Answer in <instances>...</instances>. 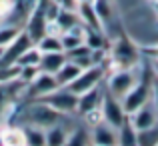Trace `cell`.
Listing matches in <instances>:
<instances>
[{
	"label": "cell",
	"instance_id": "ffe728a7",
	"mask_svg": "<svg viewBox=\"0 0 158 146\" xmlns=\"http://www.w3.org/2000/svg\"><path fill=\"white\" fill-rule=\"evenodd\" d=\"M16 80H20V66L18 64L0 66V84H14Z\"/></svg>",
	"mask_w": 158,
	"mask_h": 146
},
{
	"label": "cell",
	"instance_id": "ba28073f",
	"mask_svg": "<svg viewBox=\"0 0 158 146\" xmlns=\"http://www.w3.org/2000/svg\"><path fill=\"white\" fill-rule=\"evenodd\" d=\"M58 88H60V86H58L54 74H46V72H38V76H36L30 84H26V90H30L32 98H36V100L48 96L50 92H54V90H58Z\"/></svg>",
	"mask_w": 158,
	"mask_h": 146
},
{
	"label": "cell",
	"instance_id": "9a60e30c",
	"mask_svg": "<svg viewBox=\"0 0 158 146\" xmlns=\"http://www.w3.org/2000/svg\"><path fill=\"white\" fill-rule=\"evenodd\" d=\"M44 132H46V146H64L66 140H68V134H70V130L66 126H62L60 122L46 128Z\"/></svg>",
	"mask_w": 158,
	"mask_h": 146
},
{
	"label": "cell",
	"instance_id": "4316f807",
	"mask_svg": "<svg viewBox=\"0 0 158 146\" xmlns=\"http://www.w3.org/2000/svg\"><path fill=\"white\" fill-rule=\"evenodd\" d=\"M150 100H152V104H154V108H156V114H158V80L154 78V82H152V94H150Z\"/></svg>",
	"mask_w": 158,
	"mask_h": 146
},
{
	"label": "cell",
	"instance_id": "277c9868",
	"mask_svg": "<svg viewBox=\"0 0 158 146\" xmlns=\"http://www.w3.org/2000/svg\"><path fill=\"white\" fill-rule=\"evenodd\" d=\"M40 102L48 104L52 110H56L62 116H70L78 110V96L74 92H70L68 88H58L50 92L48 96L40 98Z\"/></svg>",
	"mask_w": 158,
	"mask_h": 146
},
{
	"label": "cell",
	"instance_id": "5bb4252c",
	"mask_svg": "<svg viewBox=\"0 0 158 146\" xmlns=\"http://www.w3.org/2000/svg\"><path fill=\"white\" fill-rule=\"evenodd\" d=\"M54 22L58 24L60 32H66V30H70V28L82 24L80 18H78V12L72 10V8H60L58 14H56V18H54Z\"/></svg>",
	"mask_w": 158,
	"mask_h": 146
},
{
	"label": "cell",
	"instance_id": "ac0fdd59",
	"mask_svg": "<svg viewBox=\"0 0 158 146\" xmlns=\"http://www.w3.org/2000/svg\"><path fill=\"white\" fill-rule=\"evenodd\" d=\"M36 46L42 54H48V52H64L62 48V42H60V36H54V34H44L42 38L36 42Z\"/></svg>",
	"mask_w": 158,
	"mask_h": 146
},
{
	"label": "cell",
	"instance_id": "603a6c76",
	"mask_svg": "<svg viewBox=\"0 0 158 146\" xmlns=\"http://www.w3.org/2000/svg\"><path fill=\"white\" fill-rule=\"evenodd\" d=\"M136 140L138 146H156L158 144V128H148V130L136 132Z\"/></svg>",
	"mask_w": 158,
	"mask_h": 146
},
{
	"label": "cell",
	"instance_id": "d4e9b609",
	"mask_svg": "<svg viewBox=\"0 0 158 146\" xmlns=\"http://www.w3.org/2000/svg\"><path fill=\"white\" fill-rule=\"evenodd\" d=\"M84 120H86V124H88L90 128H94V126H98V124L104 122V116H102L100 108H94V110H90V112L84 114Z\"/></svg>",
	"mask_w": 158,
	"mask_h": 146
},
{
	"label": "cell",
	"instance_id": "836d02e7",
	"mask_svg": "<svg viewBox=\"0 0 158 146\" xmlns=\"http://www.w3.org/2000/svg\"><path fill=\"white\" fill-rule=\"evenodd\" d=\"M156 146H158V144H156Z\"/></svg>",
	"mask_w": 158,
	"mask_h": 146
},
{
	"label": "cell",
	"instance_id": "8fae6325",
	"mask_svg": "<svg viewBox=\"0 0 158 146\" xmlns=\"http://www.w3.org/2000/svg\"><path fill=\"white\" fill-rule=\"evenodd\" d=\"M82 70H84V68H80L76 62L66 60L64 64H62V68L54 74V78H56V82H58V86H60V88H66L68 84H72V82L76 80V76L82 72Z\"/></svg>",
	"mask_w": 158,
	"mask_h": 146
},
{
	"label": "cell",
	"instance_id": "8992f818",
	"mask_svg": "<svg viewBox=\"0 0 158 146\" xmlns=\"http://www.w3.org/2000/svg\"><path fill=\"white\" fill-rule=\"evenodd\" d=\"M156 122H158V114H156V108H154V104H152V100H148L144 106H140L138 110L128 114V124H130L136 132L154 128Z\"/></svg>",
	"mask_w": 158,
	"mask_h": 146
},
{
	"label": "cell",
	"instance_id": "f546056e",
	"mask_svg": "<svg viewBox=\"0 0 158 146\" xmlns=\"http://www.w3.org/2000/svg\"><path fill=\"white\" fill-rule=\"evenodd\" d=\"M2 56H4V48L0 46V60H2Z\"/></svg>",
	"mask_w": 158,
	"mask_h": 146
},
{
	"label": "cell",
	"instance_id": "44dd1931",
	"mask_svg": "<svg viewBox=\"0 0 158 146\" xmlns=\"http://www.w3.org/2000/svg\"><path fill=\"white\" fill-rule=\"evenodd\" d=\"M22 32V28L20 26H12V24H6V26H2L0 24V46L6 48L8 44L14 42V38Z\"/></svg>",
	"mask_w": 158,
	"mask_h": 146
},
{
	"label": "cell",
	"instance_id": "e0dca14e",
	"mask_svg": "<svg viewBox=\"0 0 158 146\" xmlns=\"http://www.w3.org/2000/svg\"><path fill=\"white\" fill-rule=\"evenodd\" d=\"M24 136H26V146H46V132L40 126H30L24 128Z\"/></svg>",
	"mask_w": 158,
	"mask_h": 146
},
{
	"label": "cell",
	"instance_id": "1f68e13d",
	"mask_svg": "<svg viewBox=\"0 0 158 146\" xmlns=\"http://www.w3.org/2000/svg\"><path fill=\"white\" fill-rule=\"evenodd\" d=\"M0 24H2V20H0Z\"/></svg>",
	"mask_w": 158,
	"mask_h": 146
},
{
	"label": "cell",
	"instance_id": "7a4b0ae2",
	"mask_svg": "<svg viewBox=\"0 0 158 146\" xmlns=\"http://www.w3.org/2000/svg\"><path fill=\"white\" fill-rule=\"evenodd\" d=\"M138 80H140V76L136 74V68H120V70H114V72L110 74L106 90H108L110 96L122 100L136 86Z\"/></svg>",
	"mask_w": 158,
	"mask_h": 146
},
{
	"label": "cell",
	"instance_id": "484cf974",
	"mask_svg": "<svg viewBox=\"0 0 158 146\" xmlns=\"http://www.w3.org/2000/svg\"><path fill=\"white\" fill-rule=\"evenodd\" d=\"M140 54H146L148 58H152V60H158V42L140 46Z\"/></svg>",
	"mask_w": 158,
	"mask_h": 146
},
{
	"label": "cell",
	"instance_id": "52a82bcc",
	"mask_svg": "<svg viewBox=\"0 0 158 146\" xmlns=\"http://www.w3.org/2000/svg\"><path fill=\"white\" fill-rule=\"evenodd\" d=\"M62 120V114H58L56 110H52L48 104L44 102H38V104H32L30 106V122L34 126H40V128H50L54 124H58Z\"/></svg>",
	"mask_w": 158,
	"mask_h": 146
},
{
	"label": "cell",
	"instance_id": "5b68a950",
	"mask_svg": "<svg viewBox=\"0 0 158 146\" xmlns=\"http://www.w3.org/2000/svg\"><path fill=\"white\" fill-rule=\"evenodd\" d=\"M100 110H102V116H104V122L108 124V126L116 128V130H120V128L128 122V114L124 112L122 102H120L118 98L110 96L108 92L102 96Z\"/></svg>",
	"mask_w": 158,
	"mask_h": 146
},
{
	"label": "cell",
	"instance_id": "cb8c5ba5",
	"mask_svg": "<svg viewBox=\"0 0 158 146\" xmlns=\"http://www.w3.org/2000/svg\"><path fill=\"white\" fill-rule=\"evenodd\" d=\"M92 6H94V10H96V14H98V18H100L102 24H106L108 20L112 18V4H110V0H94Z\"/></svg>",
	"mask_w": 158,
	"mask_h": 146
},
{
	"label": "cell",
	"instance_id": "83f0119b",
	"mask_svg": "<svg viewBox=\"0 0 158 146\" xmlns=\"http://www.w3.org/2000/svg\"><path fill=\"white\" fill-rule=\"evenodd\" d=\"M52 2L60 8H72V10H76V0H52Z\"/></svg>",
	"mask_w": 158,
	"mask_h": 146
},
{
	"label": "cell",
	"instance_id": "4fadbf2b",
	"mask_svg": "<svg viewBox=\"0 0 158 146\" xmlns=\"http://www.w3.org/2000/svg\"><path fill=\"white\" fill-rule=\"evenodd\" d=\"M0 146H26L24 128L6 126L0 130Z\"/></svg>",
	"mask_w": 158,
	"mask_h": 146
},
{
	"label": "cell",
	"instance_id": "7c38bea8",
	"mask_svg": "<svg viewBox=\"0 0 158 146\" xmlns=\"http://www.w3.org/2000/svg\"><path fill=\"white\" fill-rule=\"evenodd\" d=\"M68 60L64 52H48V54H42L40 58V72H46V74H56L58 70L62 68V64Z\"/></svg>",
	"mask_w": 158,
	"mask_h": 146
},
{
	"label": "cell",
	"instance_id": "6da1fadb",
	"mask_svg": "<svg viewBox=\"0 0 158 146\" xmlns=\"http://www.w3.org/2000/svg\"><path fill=\"white\" fill-rule=\"evenodd\" d=\"M108 60L112 62V66H116L114 70L120 68H136L140 60V48L132 42L130 38H126L124 34H120L114 40V46H112L110 54H108Z\"/></svg>",
	"mask_w": 158,
	"mask_h": 146
},
{
	"label": "cell",
	"instance_id": "d6986e66",
	"mask_svg": "<svg viewBox=\"0 0 158 146\" xmlns=\"http://www.w3.org/2000/svg\"><path fill=\"white\" fill-rule=\"evenodd\" d=\"M40 58H42V52L38 50V46H36V44H32V46H28V48L18 56L16 64H18V66H38V64H40Z\"/></svg>",
	"mask_w": 158,
	"mask_h": 146
},
{
	"label": "cell",
	"instance_id": "3957f363",
	"mask_svg": "<svg viewBox=\"0 0 158 146\" xmlns=\"http://www.w3.org/2000/svg\"><path fill=\"white\" fill-rule=\"evenodd\" d=\"M104 78H106V64H94V66H90V68H84L76 76V80H74L72 84H68L66 88H68L70 92H74L76 96H80V94L100 86V82L104 80Z\"/></svg>",
	"mask_w": 158,
	"mask_h": 146
},
{
	"label": "cell",
	"instance_id": "4dcf8cb0",
	"mask_svg": "<svg viewBox=\"0 0 158 146\" xmlns=\"http://www.w3.org/2000/svg\"><path fill=\"white\" fill-rule=\"evenodd\" d=\"M150 2H154V4H158V0H150Z\"/></svg>",
	"mask_w": 158,
	"mask_h": 146
},
{
	"label": "cell",
	"instance_id": "9c48e42d",
	"mask_svg": "<svg viewBox=\"0 0 158 146\" xmlns=\"http://www.w3.org/2000/svg\"><path fill=\"white\" fill-rule=\"evenodd\" d=\"M90 138L92 146H118V130L102 122L90 130Z\"/></svg>",
	"mask_w": 158,
	"mask_h": 146
},
{
	"label": "cell",
	"instance_id": "7402d4cb",
	"mask_svg": "<svg viewBox=\"0 0 158 146\" xmlns=\"http://www.w3.org/2000/svg\"><path fill=\"white\" fill-rule=\"evenodd\" d=\"M118 134V146H138V140H136V130L130 126V124H124L120 128Z\"/></svg>",
	"mask_w": 158,
	"mask_h": 146
},
{
	"label": "cell",
	"instance_id": "f1b7e54d",
	"mask_svg": "<svg viewBox=\"0 0 158 146\" xmlns=\"http://www.w3.org/2000/svg\"><path fill=\"white\" fill-rule=\"evenodd\" d=\"M152 72H154V78L158 80V60H152Z\"/></svg>",
	"mask_w": 158,
	"mask_h": 146
},
{
	"label": "cell",
	"instance_id": "d6a6232c",
	"mask_svg": "<svg viewBox=\"0 0 158 146\" xmlns=\"http://www.w3.org/2000/svg\"><path fill=\"white\" fill-rule=\"evenodd\" d=\"M156 8H158V4H156Z\"/></svg>",
	"mask_w": 158,
	"mask_h": 146
},
{
	"label": "cell",
	"instance_id": "30bf717a",
	"mask_svg": "<svg viewBox=\"0 0 158 146\" xmlns=\"http://www.w3.org/2000/svg\"><path fill=\"white\" fill-rule=\"evenodd\" d=\"M102 96H104V94H102L100 86H96V88H92V90H88V92L80 94V96H78V110L76 112L84 116L86 112L94 110V108H100Z\"/></svg>",
	"mask_w": 158,
	"mask_h": 146
},
{
	"label": "cell",
	"instance_id": "2e32d148",
	"mask_svg": "<svg viewBox=\"0 0 158 146\" xmlns=\"http://www.w3.org/2000/svg\"><path fill=\"white\" fill-rule=\"evenodd\" d=\"M64 146H92V138H90V130L84 126H78L70 130L68 140Z\"/></svg>",
	"mask_w": 158,
	"mask_h": 146
}]
</instances>
